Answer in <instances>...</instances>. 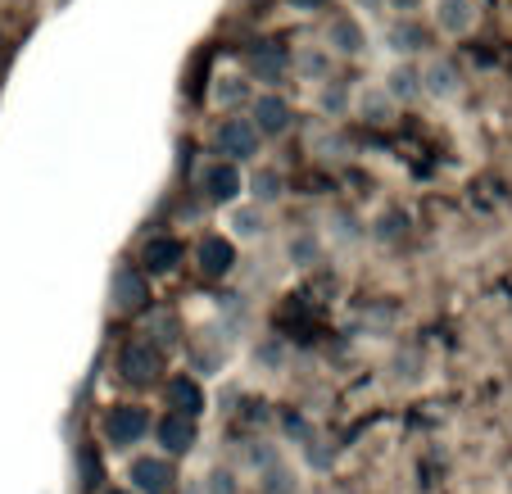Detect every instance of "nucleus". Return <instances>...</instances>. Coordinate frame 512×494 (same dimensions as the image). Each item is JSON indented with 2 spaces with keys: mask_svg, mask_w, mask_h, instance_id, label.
Masks as SVG:
<instances>
[{
  "mask_svg": "<svg viewBox=\"0 0 512 494\" xmlns=\"http://www.w3.org/2000/svg\"><path fill=\"white\" fill-rule=\"evenodd\" d=\"M259 141H263V136L254 132L250 118H223V123H218V132H213V150H218V159H227V164L259 159Z\"/></svg>",
  "mask_w": 512,
  "mask_h": 494,
  "instance_id": "f257e3e1",
  "label": "nucleus"
},
{
  "mask_svg": "<svg viewBox=\"0 0 512 494\" xmlns=\"http://www.w3.org/2000/svg\"><path fill=\"white\" fill-rule=\"evenodd\" d=\"M250 123L259 136H286L290 123H295V109H290L286 96H277V91H263V96L250 100Z\"/></svg>",
  "mask_w": 512,
  "mask_h": 494,
  "instance_id": "f03ea898",
  "label": "nucleus"
},
{
  "mask_svg": "<svg viewBox=\"0 0 512 494\" xmlns=\"http://www.w3.org/2000/svg\"><path fill=\"white\" fill-rule=\"evenodd\" d=\"M109 295H114V309L118 313H141L145 304H150V277H145L136 263H123V268L114 272Z\"/></svg>",
  "mask_w": 512,
  "mask_h": 494,
  "instance_id": "7ed1b4c3",
  "label": "nucleus"
},
{
  "mask_svg": "<svg viewBox=\"0 0 512 494\" xmlns=\"http://www.w3.org/2000/svg\"><path fill=\"white\" fill-rule=\"evenodd\" d=\"M159 368H164V359H159V349L150 345V340H132V345H123V354H118V372H123L132 386H150V381L159 377Z\"/></svg>",
  "mask_w": 512,
  "mask_h": 494,
  "instance_id": "20e7f679",
  "label": "nucleus"
},
{
  "mask_svg": "<svg viewBox=\"0 0 512 494\" xmlns=\"http://www.w3.org/2000/svg\"><path fill=\"white\" fill-rule=\"evenodd\" d=\"M145 431H150V417H145V408H136V404H118L114 413L105 417V440L114 449H132Z\"/></svg>",
  "mask_w": 512,
  "mask_h": 494,
  "instance_id": "39448f33",
  "label": "nucleus"
},
{
  "mask_svg": "<svg viewBox=\"0 0 512 494\" xmlns=\"http://www.w3.org/2000/svg\"><path fill=\"white\" fill-rule=\"evenodd\" d=\"M200 191L209 195L213 204H232L236 195L245 191V177H241V168H236V164L218 159V164H209V168L200 173Z\"/></svg>",
  "mask_w": 512,
  "mask_h": 494,
  "instance_id": "423d86ee",
  "label": "nucleus"
},
{
  "mask_svg": "<svg viewBox=\"0 0 512 494\" xmlns=\"http://www.w3.org/2000/svg\"><path fill=\"white\" fill-rule=\"evenodd\" d=\"M141 272H155V277H164V272H177L186 263V245L177 241V236H150V241L141 245Z\"/></svg>",
  "mask_w": 512,
  "mask_h": 494,
  "instance_id": "0eeeda50",
  "label": "nucleus"
},
{
  "mask_svg": "<svg viewBox=\"0 0 512 494\" xmlns=\"http://www.w3.org/2000/svg\"><path fill=\"white\" fill-rule=\"evenodd\" d=\"M286 68H290V50L281 46V41H259V46L250 50V73L263 87H277V82L286 78Z\"/></svg>",
  "mask_w": 512,
  "mask_h": 494,
  "instance_id": "6e6552de",
  "label": "nucleus"
},
{
  "mask_svg": "<svg viewBox=\"0 0 512 494\" xmlns=\"http://www.w3.org/2000/svg\"><path fill=\"white\" fill-rule=\"evenodd\" d=\"M127 481H132V494H168L173 490V467H168V458H136Z\"/></svg>",
  "mask_w": 512,
  "mask_h": 494,
  "instance_id": "1a4fd4ad",
  "label": "nucleus"
},
{
  "mask_svg": "<svg viewBox=\"0 0 512 494\" xmlns=\"http://www.w3.org/2000/svg\"><path fill=\"white\" fill-rule=\"evenodd\" d=\"M458 91H463V73H458L449 59H426V68H422V96L454 100Z\"/></svg>",
  "mask_w": 512,
  "mask_h": 494,
  "instance_id": "9d476101",
  "label": "nucleus"
},
{
  "mask_svg": "<svg viewBox=\"0 0 512 494\" xmlns=\"http://www.w3.org/2000/svg\"><path fill=\"white\" fill-rule=\"evenodd\" d=\"M195 263H200L204 277H227V272L236 268V245L227 241V236H204V241L195 245Z\"/></svg>",
  "mask_w": 512,
  "mask_h": 494,
  "instance_id": "9b49d317",
  "label": "nucleus"
},
{
  "mask_svg": "<svg viewBox=\"0 0 512 494\" xmlns=\"http://www.w3.org/2000/svg\"><path fill=\"white\" fill-rule=\"evenodd\" d=\"M155 440L164 454H186L195 445V417H182V413H164L155 422Z\"/></svg>",
  "mask_w": 512,
  "mask_h": 494,
  "instance_id": "f8f14e48",
  "label": "nucleus"
},
{
  "mask_svg": "<svg viewBox=\"0 0 512 494\" xmlns=\"http://www.w3.org/2000/svg\"><path fill=\"white\" fill-rule=\"evenodd\" d=\"M435 28L445 37H467L476 28V0H435Z\"/></svg>",
  "mask_w": 512,
  "mask_h": 494,
  "instance_id": "ddd939ff",
  "label": "nucleus"
},
{
  "mask_svg": "<svg viewBox=\"0 0 512 494\" xmlns=\"http://www.w3.org/2000/svg\"><path fill=\"white\" fill-rule=\"evenodd\" d=\"M349 109H354L358 118H368V123H390L399 105L386 96V87H381V82H372V87H358L354 96H349Z\"/></svg>",
  "mask_w": 512,
  "mask_h": 494,
  "instance_id": "4468645a",
  "label": "nucleus"
},
{
  "mask_svg": "<svg viewBox=\"0 0 512 494\" xmlns=\"http://www.w3.org/2000/svg\"><path fill=\"white\" fill-rule=\"evenodd\" d=\"M327 50H336V55H363L368 50V32L358 28V19H349V14H340V19L327 23Z\"/></svg>",
  "mask_w": 512,
  "mask_h": 494,
  "instance_id": "2eb2a0df",
  "label": "nucleus"
},
{
  "mask_svg": "<svg viewBox=\"0 0 512 494\" xmlns=\"http://www.w3.org/2000/svg\"><path fill=\"white\" fill-rule=\"evenodd\" d=\"M381 87H386V96L395 100V105H413V100H422V68L404 59V64L390 68Z\"/></svg>",
  "mask_w": 512,
  "mask_h": 494,
  "instance_id": "dca6fc26",
  "label": "nucleus"
},
{
  "mask_svg": "<svg viewBox=\"0 0 512 494\" xmlns=\"http://www.w3.org/2000/svg\"><path fill=\"white\" fill-rule=\"evenodd\" d=\"M386 46L395 50L399 59L422 55V50H426V32H422V23H417V19H395V23L386 28Z\"/></svg>",
  "mask_w": 512,
  "mask_h": 494,
  "instance_id": "f3484780",
  "label": "nucleus"
},
{
  "mask_svg": "<svg viewBox=\"0 0 512 494\" xmlns=\"http://www.w3.org/2000/svg\"><path fill=\"white\" fill-rule=\"evenodd\" d=\"M227 227H232V236L227 241H259L263 236V209L259 204H232L227 209Z\"/></svg>",
  "mask_w": 512,
  "mask_h": 494,
  "instance_id": "a211bd4d",
  "label": "nucleus"
},
{
  "mask_svg": "<svg viewBox=\"0 0 512 494\" xmlns=\"http://www.w3.org/2000/svg\"><path fill=\"white\" fill-rule=\"evenodd\" d=\"M168 399H173V413H182V417H195L204 408V390H200V381H191V377H173Z\"/></svg>",
  "mask_w": 512,
  "mask_h": 494,
  "instance_id": "6ab92c4d",
  "label": "nucleus"
},
{
  "mask_svg": "<svg viewBox=\"0 0 512 494\" xmlns=\"http://www.w3.org/2000/svg\"><path fill=\"white\" fill-rule=\"evenodd\" d=\"M290 64L300 68L309 82H331V50L327 46H309V50H300V55L290 59Z\"/></svg>",
  "mask_w": 512,
  "mask_h": 494,
  "instance_id": "aec40b11",
  "label": "nucleus"
},
{
  "mask_svg": "<svg viewBox=\"0 0 512 494\" xmlns=\"http://www.w3.org/2000/svg\"><path fill=\"white\" fill-rule=\"evenodd\" d=\"M250 191H254V204H272L286 195V177H281L277 168H259V173L250 177Z\"/></svg>",
  "mask_w": 512,
  "mask_h": 494,
  "instance_id": "412c9836",
  "label": "nucleus"
},
{
  "mask_svg": "<svg viewBox=\"0 0 512 494\" xmlns=\"http://www.w3.org/2000/svg\"><path fill=\"white\" fill-rule=\"evenodd\" d=\"M213 100H218L223 109L245 105V100H250V82H245V78H223L218 87H213Z\"/></svg>",
  "mask_w": 512,
  "mask_h": 494,
  "instance_id": "4be33fe9",
  "label": "nucleus"
},
{
  "mask_svg": "<svg viewBox=\"0 0 512 494\" xmlns=\"http://www.w3.org/2000/svg\"><path fill=\"white\" fill-rule=\"evenodd\" d=\"M349 96H354V91H349L345 82H336V78H331L327 87H322V96H318L322 114H345V109H349Z\"/></svg>",
  "mask_w": 512,
  "mask_h": 494,
  "instance_id": "5701e85b",
  "label": "nucleus"
},
{
  "mask_svg": "<svg viewBox=\"0 0 512 494\" xmlns=\"http://www.w3.org/2000/svg\"><path fill=\"white\" fill-rule=\"evenodd\" d=\"M204 494H236V476L232 472H213L209 485H204Z\"/></svg>",
  "mask_w": 512,
  "mask_h": 494,
  "instance_id": "b1692460",
  "label": "nucleus"
},
{
  "mask_svg": "<svg viewBox=\"0 0 512 494\" xmlns=\"http://www.w3.org/2000/svg\"><path fill=\"white\" fill-rule=\"evenodd\" d=\"M313 254H318V241L313 236H300V241H290V259H300V263H309Z\"/></svg>",
  "mask_w": 512,
  "mask_h": 494,
  "instance_id": "393cba45",
  "label": "nucleus"
},
{
  "mask_svg": "<svg viewBox=\"0 0 512 494\" xmlns=\"http://www.w3.org/2000/svg\"><path fill=\"white\" fill-rule=\"evenodd\" d=\"M386 10H395L399 19H413V14L422 10V0H386Z\"/></svg>",
  "mask_w": 512,
  "mask_h": 494,
  "instance_id": "a878e982",
  "label": "nucleus"
},
{
  "mask_svg": "<svg viewBox=\"0 0 512 494\" xmlns=\"http://www.w3.org/2000/svg\"><path fill=\"white\" fill-rule=\"evenodd\" d=\"M286 5H290L295 14H322V10L331 5V0H286Z\"/></svg>",
  "mask_w": 512,
  "mask_h": 494,
  "instance_id": "bb28decb",
  "label": "nucleus"
},
{
  "mask_svg": "<svg viewBox=\"0 0 512 494\" xmlns=\"http://www.w3.org/2000/svg\"><path fill=\"white\" fill-rule=\"evenodd\" d=\"M354 10H363V14H381V10H386V0H354Z\"/></svg>",
  "mask_w": 512,
  "mask_h": 494,
  "instance_id": "cd10ccee",
  "label": "nucleus"
},
{
  "mask_svg": "<svg viewBox=\"0 0 512 494\" xmlns=\"http://www.w3.org/2000/svg\"><path fill=\"white\" fill-rule=\"evenodd\" d=\"M105 494H132V490H105Z\"/></svg>",
  "mask_w": 512,
  "mask_h": 494,
  "instance_id": "c85d7f7f",
  "label": "nucleus"
}]
</instances>
